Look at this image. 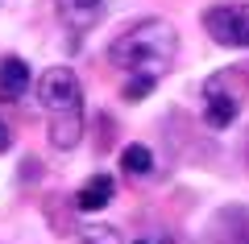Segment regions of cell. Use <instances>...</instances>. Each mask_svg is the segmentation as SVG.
<instances>
[{"label":"cell","instance_id":"6da1fadb","mask_svg":"<svg viewBox=\"0 0 249 244\" xmlns=\"http://www.w3.org/2000/svg\"><path fill=\"white\" fill-rule=\"evenodd\" d=\"M178 37L166 21L150 17L137 21L133 29H124L112 46H108V62L121 70H133V75H162V70L175 62Z\"/></svg>","mask_w":249,"mask_h":244},{"label":"cell","instance_id":"7a4b0ae2","mask_svg":"<svg viewBox=\"0 0 249 244\" xmlns=\"http://www.w3.org/2000/svg\"><path fill=\"white\" fill-rule=\"evenodd\" d=\"M37 99L50 116V145L54 149H75L83 137V87L75 70L50 66L37 79Z\"/></svg>","mask_w":249,"mask_h":244},{"label":"cell","instance_id":"3957f363","mask_svg":"<svg viewBox=\"0 0 249 244\" xmlns=\"http://www.w3.org/2000/svg\"><path fill=\"white\" fill-rule=\"evenodd\" d=\"M249 99V75L241 66H220L204 83V124L224 132Z\"/></svg>","mask_w":249,"mask_h":244},{"label":"cell","instance_id":"277c9868","mask_svg":"<svg viewBox=\"0 0 249 244\" xmlns=\"http://www.w3.org/2000/svg\"><path fill=\"white\" fill-rule=\"evenodd\" d=\"M204 29L216 46L229 50H249V0H232V4H216L204 13Z\"/></svg>","mask_w":249,"mask_h":244},{"label":"cell","instance_id":"5b68a950","mask_svg":"<svg viewBox=\"0 0 249 244\" xmlns=\"http://www.w3.org/2000/svg\"><path fill=\"white\" fill-rule=\"evenodd\" d=\"M54 9H58V21L67 29H91L104 13V0H54Z\"/></svg>","mask_w":249,"mask_h":244},{"label":"cell","instance_id":"8992f818","mask_svg":"<svg viewBox=\"0 0 249 244\" xmlns=\"http://www.w3.org/2000/svg\"><path fill=\"white\" fill-rule=\"evenodd\" d=\"M112 195H116V182L108 174H91L88 182L75 191V207L79 211H100V207H108L112 203Z\"/></svg>","mask_w":249,"mask_h":244},{"label":"cell","instance_id":"52a82bcc","mask_svg":"<svg viewBox=\"0 0 249 244\" xmlns=\"http://www.w3.org/2000/svg\"><path fill=\"white\" fill-rule=\"evenodd\" d=\"M25 91H29V66L21 58H4L0 62V99L13 104V99H21Z\"/></svg>","mask_w":249,"mask_h":244},{"label":"cell","instance_id":"ba28073f","mask_svg":"<svg viewBox=\"0 0 249 244\" xmlns=\"http://www.w3.org/2000/svg\"><path fill=\"white\" fill-rule=\"evenodd\" d=\"M121 170H124L129 178H150V174H154V153H150V145H124Z\"/></svg>","mask_w":249,"mask_h":244},{"label":"cell","instance_id":"9c48e42d","mask_svg":"<svg viewBox=\"0 0 249 244\" xmlns=\"http://www.w3.org/2000/svg\"><path fill=\"white\" fill-rule=\"evenodd\" d=\"M79 244H124V236L116 232V228L100 224V228H83V232H79Z\"/></svg>","mask_w":249,"mask_h":244},{"label":"cell","instance_id":"30bf717a","mask_svg":"<svg viewBox=\"0 0 249 244\" xmlns=\"http://www.w3.org/2000/svg\"><path fill=\"white\" fill-rule=\"evenodd\" d=\"M154 83H158V75H133L129 83H124V99H129V104L145 99V96L154 91Z\"/></svg>","mask_w":249,"mask_h":244},{"label":"cell","instance_id":"8fae6325","mask_svg":"<svg viewBox=\"0 0 249 244\" xmlns=\"http://www.w3.org/2000/svg\"><path fill=\"white\" fill-rule=\"evenodd\" d=\"M13 145V129H9V124H4V120H0V153H4V149H9Z\"/></svg>","mask_w":249,"mask_h":244},{"label":"cell","instance_id":"7c38bea8","mask_svg":"<svg viewBox=\"0 0 249 244\" xmlns=\"http://www.w3.org/2000/svg\"><path fill=\"white\" fill-rule=\"evenodd\" d=\"M232 244H249V219H245V228H241V236H237Z\"/></svg>","mask_w":249,"mask_h":244},{"label":"cell","instance_id":"4fadbf2b","mask_svg":"<svg viewBox=\"0 0 249 244\" xmlns=\"http://www.w3.org/2000/svg\"><path fill=\"white\" fill-rule=\"evenodd\" d=\"M245 162H249V141H245Z\"/></svg>","mask_w":249,"mask_h":244},{"label":"cell","instance_id":"5bb4252c","mask_svg":"<svg viewBox=\"0 0 249 244\" xmlns=\"http://www.w3.org/2000/svg\"><path fill=\"white\" fill-rule=\"evenodd\" d=\"M137 244H150V240H137Z\"/></svg>","mask_w":249,"mask_h":244}]
</instances>
